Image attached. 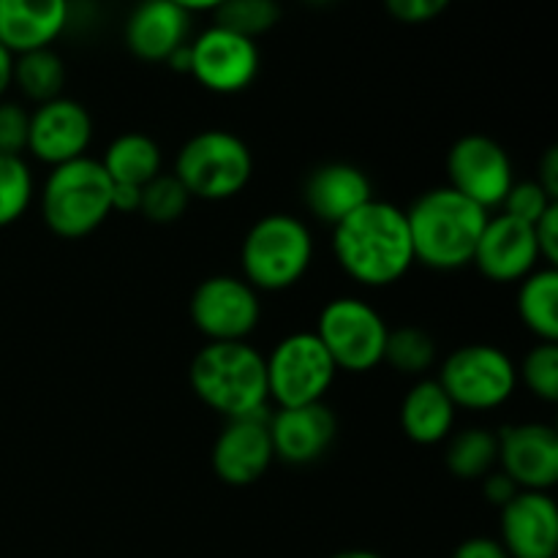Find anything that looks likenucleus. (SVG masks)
<instances>
[{
  "instance_id": "f257e3e1",
  "label": "nucleus",
  "mask_w": 558,
  "mask_h": 558,
  "mask_svg": "<svg viewBox=\"0 0 558 558\" xmlns=\"http://www.w3.org/2000/svg\"><path fill=\"white\" fill-rule=\"evenodd\" d=\"M332 256L360 287L385 289L403 281L417 265L407 210L385 199L365 202L332 227Z\"/></svg>"
},
{
  "instance_id": "f03ea898",
  "label": "nucleus",
  "mask_w": 558,
  "mask_h": 558,
  "mask_svg": "<svg viewBox=\"0 0 558 558\" xmlns=\"http://www.w3.org/2000/svg\"><path fill=\"white\" fill-rule=\"evenodd\" d=\"M488 218V210L450 185L425 191L407 210L414 262L439 272L463 270L472 265Z\"/></svg>"
},
{
  "instance_id": "7ed1b4c3",
  "label": "nucleus",
  "mask_w": 558,
  "mask_h": 558,
  "mask_svg": "<svg viewBox=\"0 0 558 558\" xmlns=\"http://www.w3.org/2000/svg\"><path fill=\"white\" fill-rule=\"evenodd\" d=\"M191 390L221 417H251L267 412L265 354L248 341L207 343L194 354L189 368Z\"/></svg>"
},
{
  "instance_id": "20e7f679",
  "label": "nucleus",
  "mask_w": 558,
  "mask_h": 558,
  "mask_svg": "<svg viewBox=\"0 0 558 558\" xmlns=\"http://www.w3.org/2000/svg\"><path fill=\"white\" fill-rule=\"evenodd\" d=\"M112 189L107 169L90 156L52 167L38 196L44 223L63 240L87 238L112 216Z\"/></svg>"
},
{
  "instance_id": "39448f33",
  "label": "nucleus",
  "mask_w": 558,
  "mask_h": 558,
  "mask_svg": "<svg viewBox=\"0 0 558 558\" xmlns=\"http://www.w3.org/2000/svg\"><path fill=\"white\" fill-rule=\"evenodd\" d=\"M314 262V234L292 213H267L251 223L240 245L243 278L256 292L298 287Z\"/></svg>"
},
{
  "instance_id": "423d86ee",
  "label": "nucleus",
  "mask_w": 558,
  "mask_h": 558,
  "mask_svg": "<svg viewBox=\"0 0 558 558\" xmlns=\"http://www.w3.org/2000/svg\"><path fill=\"white\" fill-rule=\"evenodd\" d=\"M172 174L191 199L227 202L254 178V153L232 131L207 129L180 147Z\"/></svg>"
},
{
  "instance_id": "0eeeda50",
  "label": "nucleus",
  "mask_w": 558,
  "mask_h": 558,
  "mask_svg": "<svg viewBox=\"0 0 558 558\" xmlns=\"http://www.w3.org/2000/svg\"><path fill=\"white\" fill-rule=\"evenodd\" d=\"M314 332L325 343L338 371L368 374L385 363L390 327L385 316L363 298H354V294L332 298L319 311Z\"/></svg>"
},
{
  "instance_id": "6e6552de",
  "label": "nucleus",
  "mask_w": 558,
  "mask_h": 558,
  "mask_svg": "<svg viewBox=\"0 0 558 558\" xmlns=\"http://www.w3.org/2000/svg\"><path fill=\"white\" fill-rule=\"evenodd\" d=\"M267 396L278 409L322 403L336 381V363L314 330L289 332L265 357Z\"/></svg>"
},
{
  "instance_id": "1a4fd4ad",
  "label": "nucleus",
  "mask_w": 558,
  "mask_h": 558,
  "mask_svg": "<svg viewBox=\"0 0 558 558\" xmlns=\"http://www.w3.org/2000/svg\"><path fill=\"white\" fill-rule=\"evenodd\" d=\"M436 381L445 387L456 409L490 412L515 396L518 365L494 343H466L441 363Z\"/></svg>"
},
{
  "instance_id": "9d476101",
  "label": "nucleus",
  "mask_w": 558,
  "mask_h": 558,
  "mask_svg": "<svg viewBox=\"0 0 558 558\" xmlns=\"http://www.w3.org/2000/svg\"><path fill=\"white\" fill-rule=\"evenodd\" d=\"M189 314L207 343L248 341L262 322V300L243 276L221 272L194 289Z\"/></svg>"
},
{
  "instance_id": "9b49d317",
  "label": "nucleus",
  "mask_w": 558,
  "mask_h": 558,
  "mask_svg": "<svg viewBox=\"0 0 558 558\" xmlns=\"http://www.w3.org/2000/svg\"><path fill=\"white\" fill-rule=\"evenodd\" d=\"M189 54V74L205 90L218 93V96H234V93L245 90L254 85L256 74H259V47L254 38L227 31L216 22L191 38Z\"/></svg>"
},
{
  "instance_id": "f8f14e48",
  "label": "nucleus",
  "mask_w": 558,
  "mask_h": 558,
  "mask_svg": "<svg viewBox=\"0 0 558 558\" xmlns=\"http://www.w3.org/2000/svg\"><path fill=\"white\" fill-rule=\"evenodd\" d=\"M515 183L512 158L494 136L466 134L447 153V185L483 210L501 207Z\"/></svg>"
},
{
  "instance_id": "ddd939ff",
  "label": "nucleus",
  "mask_w": 558,
  "mask_h": 558,
  "mask_svg": "<svg viewBox=\"0 0 558 558\" xmlns=\"http://www.w3.org/2000/svg\"><path fill=\"white\" fill-rule=\"evenodd\" d=\"M267 414L270 412L227 420V425L221 428L216 445H213L210 463L223 485L245 488V485L259 483L270 463L276 461Z\"/></svg>"
},
{
  "instance_id": "4468645a",
  "label": "nucleus",
  "mask_w": 558,
  "mask_h": 558,
  "mask_svg": "<svg viewBox=\"0 0 558 558\" xmlns=\"http://www.w3.org/2000/svg\"><path fill=\"white\" fill-rule=\"evenodd\" d=\"M499 469L521 490H548L558 483V434L548 423H518L499 430Z\"/></svg>"
},
{
  "instance_id": "2eb2a0df",
  "label": "nucleus",
  "mask_w": 558,
  "mask_h": 558,
  "mask_svg": "<svg viewBox=\"0 0 558 558\" xmlns=\"http://www.w3.org/2000/svg\"><path fill=\"white\" fill-rule=\"evenodd\" d=\"M93 140V118L80 101L58 96L31 112L27 150L49 167H60L87 156Z\"/></svg>"
},
{
  "instance_id": "dca6fc26",
  "label": "nucleus",
  "mask_w": 558,
  "mask_h": 558,
  "mask_svg": "<svg viewBox=\"0 0 558 558\" xmlns=\"http://www.w3.org/2000/svg\"><path fill=\"white\" fill-rule=\"evenodd\" d=\"M499 545L510 558L558 556V505L548 490H518L501 507Z\"/></svg>"
},
{
  "instance_id": "f3484780",
  "label": "nucleus",
  "mask_w": 558,
  "mask_h": 558,
  "mask_svg": "<svg viewBox=\"0 0 558 558\" xmlns=\"http://www.w3.org/2000/svg\"><path fill=\"white\" fill-rule=\"evenodd\" d=\"M272 452L289 466H308L327 456L338 436V420L332 409L322 403L276 409L267 414Z\"/></svg>"
},
{
  "instance_id": "a211bd4d",
  "label": "nucleus",
  "mask_w": 558,
  "mask_h": 558,
  "mask_svg": "<svg viewBox=\"0 0 558 558\" xmlns=\"http://www.w3.org/2000/svg\"><path fill=\"white\" fill-rule=\"evenodd\" d=\"M539 262L543 259H539L534 229L499 213L485 223L472 265H477V270L494 283H521L529 272L537 270Z\"/></svg>"
},
{
  "instance_id": "6ab92c4d",
  "label": "nucleus",
  "mask_w": 558,
  "mask_h": 558,
  "mask_svg": "<svg viewBox=\"0 0 558 558\" xmlns=\"http://www.w3.org/2000/svg\"><path fill=\"white\" fill-rule=\"evenodd\" d=\"M125 47L145 63H167L191 41V14L172 0H142L125 22Z\"/></svg>"
},
{
  "instance_id": "aec40b11",
  "label": "nucleus",
  "mask_w": 558,
  "mask_h": 558,
  "mask_svg": "<svg viewBox=\"0 0 558 558\" xmlns=\"http://www.w3.org/2000/svg\"><path fill=\"white\" fill-rule=\"evenodd\" d=\"M305 207L322 223H341L354 210L374 199V185L371 178L360 167L347 161L322 163L305 180L303 191Z\"/></svg>"
},
{
  "instance_id": "412c9836",
  "label": "nucleus",
  "mask_w": 558,
  "mask_h": 558,
  "mask_svg": "<svg viewBox=\"0 0 558 558\" xmlns=\"http://www.w3.org/2000/svg\"><path fill=\"white\" fill-rule=\"evenodd\" d=\"M71 20L69 0H0V44L11 54L47 49Z\"/></svg>"
},
{
  "instance_id": "4be33fe9",
  "label": "nucleus",
  "mask_w": 558,
  "mask_h": 558,
  "mask_svg": "<svg viewBox=\"0 0 558 558\" xmlns=\"http://www.w3.org/2000/svg\"><path fill=\"white\" fill-rule=\"evenodd\" d=\"M458 409L436 379L420 376L401 401V430L420 447L445 445L456 430Z\"/></svg>"
},
{
  "instance_id": "5701e85b",
  "label": "nucleus",
  "mask_w": 558,
  "mask_h": 558,
  "mask_svg": "<svg viewBox=\"0 0 558 558\" xmlns=\"http://www.w3.org/2000/svg\"><path fill=\"white\" fill-rule=\"evenodd\" d=\"M101 167L107 169L109 180L114 185H140V189H145L153 178L163 172V156L153 136L129 131V134H120L109 142V147L104 150Z\"/></svg>"
},
{
  "instance_id": "b1692460",
  "label": "nucleus",
  "mask_w": 558,
  "mask_h": 558,
  "mask_svg": "<svg viewBox=\"0 0 558 558\" xmlns=\"http://www.w3.org/2000/svg\"><path fill=\"white\" fill-rule=\"evenodd\" d=\"M518 316L537 341L558 343V270L537 267L518 289Z\"/></svg>"
},
{
  "instance_id": "393cba45",
  "label": "nucleus",
  "mask_w": 558,
  "mask_h": 558,
  "mask_svg": "<svg viewBox=\"0 0 558 558\" xmlns=\"http://www.w3.org/2000/svg\"><path fill=\"white\" fill-rule=\"evenodd\" d=\"M445 466L458 480H483L499 469V436L490 428H463L445 441Z\"/></svg>"
},
{
  "instance_id": "a878e982",
  "label": "nucleus",
  "mask_w": 558,
  "mask_h": 558,
  "mask_svg": "<svg viewBox=\"0 0 558 558\" xmlns=\"http://www.w3.org/2000/svg\"><path fill=\"white\" fill-rule=\"evenodd\" d=\"M14 85L27 101L47 104L63 93L65 65L52 47L14 54Z\"/></svg>"
},
{
  "instance_id": "bb28decb",
  "label": "nucleus",
  "mask_w": 558,
  "mask_h": 558,
  "mask_svg": "<svg viewBox=\"0 0 558 558\" xmlns=\"http://www.w3.org/2000/svg\"><path fill=\"white\" fill-rule=\"evenodd\" d=\"M385 363L398 374L423 376L436 363V341L423 327L403 325L390 330L385 347Z\"/></svg>"
},
{
  "instance_id": "cd10ccee",
  "label": "nucleus",
  "mask_w": 558,
  "mask_h": 558,
  "mask_svg": "<svg viewBox=\"0 0 558 558\" xmlns=\"http://www.w3.org/2000/svg\"><path fill=\"white\" fill-rule=\"evenodd\" d=\"M36 183L22 156H0V229L20 221L33 205Z\"/></svg>"
},
{
  "instance_id": "c85d7f7f",
  "label": "nucleus",
  "mask_w": 558,
  "mask_h": 558,
  "mask_svg": "<svg viewBox=\"0 0 558 558\" xmlns=\"http://www.w3.org/2000/svg\"><path fill=\"white\" fill-rule=\"evenodd\" d=\"M213 14H216V25L256 41L278 25L281 5L278 0H223Z\"/></svg>"
},
{
  "instance_id": "c756f323",
  "label": "nucleus",
  "mask_w": 558,
  "mask_h": 558,
  "mask_svg": "<svg viewBox=\"0 0 558 558\" xmlns=\"http://www.w3.org/2000/svg\"><path fill=\"white\" fill-rule=\"evenodd\" d=\"M191 205V194L185 185L169 174H158L142 189V207L140 213L153 223H174L185 216Z\"/></svg>"
},
{
  "instance_id": "7c9ffc66",
  "label": "nucleus",
  "mask_w": 558,
  "mask_h": 558,
  "mask_svg": "<svg viewBox=\"0 0 558 558\" xmlns=\"http://www.w3.org/2000/svg\"><path fill=\"white\" fill-rule=\"evenodd\" d=\"M518 381L545 403L558 401V343L539 341L518 365Z\"/></svg>"
},
{
  "instance_id": "2f4dec72",
  "label": "nucleus",
  "mask_w": 558,
  "mask_h": 558,
  "mask_svg": "<svg viewBox=\"0 0 558 558\" xmlns=\"http://www.w3.org/2000/svg\"><path fill=\"white\" fill-rule=\"evenodd\" d=\"M556 202L558 199H554L537 180H521V183L515 180L510 194L501 202V213H505V216H512L515 221L534 227V223L545 216V210H548L550 205H556Z\"/></svg>"
},
{
  "instance_id": "473e14b6",
  "label": "nucleus",
  "mask_w": 558,
  "mask_h": 558,
  "mask_svg": "<svg viewBox=\"0 0 558 558\" xmlns=\"http://www.w3.org/2000/svg\"><path fill=\"white\" fill-rule=\"evenodd\" d=\"M31 112L16 101H0V156H22L27 150Z\"/></svg>"
},
{
  "instance_id": "72a5a7b5",
  "label": "nucleus",
  "mask_w": 558,
  "mask_h": 558,
  "mask_svg": "<svg viewBox=\"0 0 558 558\" xmlns=\"http://www.w3.org/2000/svg\"><path fill=\"white\" fill-rule=\"evenodd\" d=\"M452 0H385L387 14L407 25H423L450 9Z\"/></svg>"
},
{
  "instance_id": "f704fd0d",
  "label": "nucleus",
  "mask_w": 558,
  "mask_h": 558,
  "mask_svg": "<svg viewBox=\"0 0 558 558\" xmlns=\"http://www.w3.org/2000/svg\"><path fill=\"white\" fill-rule=\"evenodd\" d=\"M534 240H537L539 259L548 267L558 265V202L545 210V216L534 223Z\"/></svg>"
},
{
  "instance_id": "c9c22d12",
  "label": "nucleus",
  "mask_w": 558,
  "mask_h": 558,
  "mask_svg": "<svg viewBox=\"0 0 558 558\" xmlns=\"http://www.w3.org/2000/svg\"><path fill=\"white\" fill-rule=\"evenodd\" d=\"M518 485L512 483L510 477H507L505 472H501V469H494V472L488 474V477H483V494H485V499L490 501V505H496V507H505L507 501L512 499V496L518 494Z\"/></svg>"
},
{
  "instance_id": "e433bc0d",
  "label": "nucleus",
  "mask_w": 558,
  "mask_h": 558,
  "mask_svg": "<svg viewBox=\"0 0 558 558\" xmlns=\"http://www.w3.org/2000/svg\"><path fill=\"white\" fill-rule=\"evenodd\" d=\"M450 558H510L505 554V548L499 545V539L494 537H469L452 550Z\"/></svg>"
},
{
  "instance_id": "4c0bfd02",
  "label": "nucleus",
  "mask_w": 558,
  "mask_h": 558,
  "mask_svg": "<svg viewBox=\"0 0 558 558\" xmlns=\"http://www.w3.org/2000/svg\"><path fill=\"white\" fill-rule=\"evenodd\" d=\"M537 183L548 191L554 199H558V150L556 147H548L539 161V174H537Z\"/></svg>"
},
{
  "instance_id": "58836bf2",
  "label": "nucleus",
  "mask_w": 558,
  "mask_h": 558,
  "mask_svg": "<svg viewBox=\"0 0 558 558\" xmlns=\"http://www.w3.org/2000/svg\"><path fill=\"white\" fill-rule=\"evenodd\" d=\"M142 189L140 185H114L112 189V213H140Z\"/></svg>"
},
{
  "instance_id": "ea45409f",
  "label": "nucleus",
  "mask_w": 558,
  "mask_h": 558,
  "mask_svg": "<svg viewBox=\"0 0 558 558\" xmlns=\"http://www.w3.org/2000/svg\"><path fill=\"white\" fill-rule=\"evenodd\" d=\"M14 85V54L0 44V98Z\"/></svg>"
},
{
  "instance_id": "a19ab883",
  "label": "nucleus",
  "mask_w": 558,
  "mask_h": 558,
  "mask_svg": "<svg viewBox=\"0 0 558 558\" xmlns=\"http://www.w3.org/2000/svg\"><path fill=\"white\" fill-rule=\"evenodd\" d=\"M174 5L185 11V14H205V11H216L223 0H172Z\"/></svg>"
},
{
  "instance_id": "79ce46f5",
  "label": "nucleus",
  "mask_w": 558,
  "mask_h": 558,
  "mask_svg": "<svg viewBox=\"0 0 558 558\" xmlns=\"http://www.w3.org/2000/svg\"><path fill=\"white\" fill-rule=\"evenodd\" d=\"M330 558H385V556L374 554V550H341V554H336Z\"/></svg>"
},
{
  "instance_id": "37998d69",
  "label": "nucleus",
  "mask_w": 558,
  "mask_h": 558,
  "mask_svg": "<svg viewBox=\"0 0 558 558\" xmlns=\"http://www.w3.org/2000/svg\"><path fill=\"white\" fill-rule=\"evenodd\" d=\"M305 3H311V5H327V3H332V0H305Z\"/></svg>"
}]
</instances>
